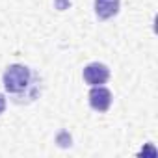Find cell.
Instances as JSON below:
<instances>
[{
    "mask_svg": "<svg viewBox=\"0 0 158 158\" xmlns=\"http://www.w3.org/2000/svg\"><path fill=\"white\" fill-rule=\"evenodd\" d=\"M2 80H4L6 91L10 95H13L17 102L24 95H28L30 101H34V97L37 93V88L32 89L34 88V73L30 71V67H26L23 63H13L4 71Z\"/></svg>",
    "mask_w": 158,
    "mask_h": 158,
    "instance_id": "1",
    "label": "cell"
},
{
    "mask_svg": "<svg viewBox=\"0 0 158 158\" xmlns=\"http://www.w3.org/2000/svg\"><path fill=\"white\" fill-rule=\"evenodd\" d=\"M82 76H84L86 84H89V86H101V84H104L110 78V69L104 63L93 61V63H88L84 67Z\"/></svg>",
    "mask_w": 158,
    "mask_h": 158,
    "instance_id": "2",
    "label": "cell"
},
{
    "mask_svg": "<svg viewBox=\"0 0 158 158\" xmlns=\"http://www.w3.org/2000/svg\"><path fill=\"white\" fill-rule=\"evenodd\" d=\"M89 106L95 112H106L112 106V91L102 86H93L89 91Z\"/></svg>",
    "mask_w": 158,
    "mask_h": 158,
    "instance_id": "3",
    "label": "cell"
},
{
    "mask_svg": "<svg viewBox=\"0 0 158 158\" xmlns=\"http://www.w3.org/2000/svg\"><path fill=\"white\" fill-rule=\"evenodd\" d=\"M119 0H95V15L101 21H108L119 13Z\"/></svg>",
    "mask_w": 158,
    "mask_h": 158,
    "instance_id": "4",
    "label": "cell"
},
{
    "mask_svg": "<svg viewBox=\"0 0 158 158\" xmlns=\"http://www.w3.org/2000/svg\"><path fill=\"white\" fill-rule=\"evenodd\" d=\"M6 110V99H4V95L0 93V114H2Z\"/></svg>",
    "mask_w": 158,
    "mask_h": 158,
    "instance_id": "5",
    "label": "cell"
}]
</instances>
